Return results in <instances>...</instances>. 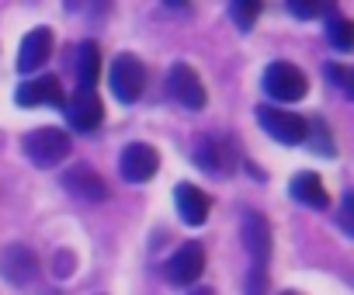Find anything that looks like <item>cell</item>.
I'll list each match as a JSON object with an SVG mask.
<instances>
[{"instance_id": "obj_19", "label": "cell", "mask_w": 354, "mask_h": 295, "mask_svg": "<svg viewBox=\"0 0 354 295\" xmlns=\"http://www.w3.org/2000/svg\"><path fill=\"white\" fill-rule=\"evenodd\" d=\"M285 4H288V11H292L299 21H313V18L330 15L337 0H285Z\"/></svg>"}, {"instance_id": "obj_16", "label": "cell", "mask_w": 354, "mask_h": 295, "mask_svg": "<svg viewBox=\"0 0 354 295\" xmlns=\"http://www.w3.org/2000/svg\"><path fill=\"white\" fill-rule=\"evenodd\" d=\"M288 191H292V198H299V202H302V205H309V209H326V205H330V195H326L323 181H319L313 171L295 174Z\"/></svg>"}, {"instance_id": "obj_12", "label": "cell", "mask_w": 354, "mask_h": 295, "mask_svg": "<svg viewBox=\"0 0 354 295\" xmlns=\"http://www.w3.org/2000/svg\"><path fill=\"white\" fill-rule=\"evenodd\" d=\"M15 101L21 108H39V104H49V108H63L66 97H63V87L56 77H39V80H28L18 87Z\"/></svg>"}, {"instance_id": "obj_4", "label": "cell", "mask_w": 354, "mask_h": 295, "mask_svg": "<svg viewBox=\"0 0 354 295\" xmlns=\"http://www.w3.org/2000/svg\"><path fill=\"white\" fill-rule=\"evenodd\" d=\"M108 84H111V94L122 104H132V101H139V94L146 87V66L136 56L122 53V56H115V63L108 70Z\"/></svg>"}, {"instance_id": "obj_6", "label": "cell", "mask_w": 354, "mask_h": 295, "mask_svg": "<svg viewBox=\"0 0 354 295\" xmlns=\"http://www.w3.org/2000/svg\"><path fill=\"white\" fill-rule=\"evenodd\" d=\"M257 118H261V129L271 135V139H278V142H285V146H299V142H306V118H299V115H292V111H281V108H271V104H261L257 108Z\"/></svg>"}, {"instance_id": "obj_20", "label": "cell", "mask_w": 354, "mask_h": 295, "mask_svg": "<svg viewBox=\"0 0 354 295\" xmlns=\"http://www.w3.org/2000/svg\"><path fill=\"white\" fill-rule=\"evenodd\" d=\"M230 11H233V25L247 32V28H254V21L261 18V11H264V0H233Z\"/></svg>"}, {"instance_id": "obj_18", "label": "cell", "mask_w": 354, "mask_h": 295, "mask_svg": "<svg viewBox=\"0 0 354 295\" xmlns=\"http://www.w3.org/2000/svg\"><path fill=\"white\" fill-rule=\"evenodd\" d=\"M326 39H330V46L337 49V53H351L354 49V25L347 21V18H340V15H326Z\"/></svg>"}, {"instance_id": "obj_9", "label": "cell", "mask_w": 354, "mask_h": 295, "mask_svg": "<svg viewBox=\"0 0 354 295\" xmlns=\"http://www.w3.org/2000/svg\"><path fill=\"white\" fill-rule=\"evenodd\" d=\"M205 271V247L202 243H185L170 260H167V278L174 285H192L198 274Z\"/></svg>"}, {"instance_id": "obj_8", "label": "cell", "mask_w": 354, "mask_h": 295, "mask_svg": "<svg viewBox=\"0 0 354 295\" xmlns=\"http://www.w3.org/2000/svg\"><path fill=\"white\" fill-rule=\"evenodd\" d=\"M66 122H70L77 132H94V129L104 122V104H101V97H97L91 87L77 91L73 101L66 104Z\"/></svg>"}, {"instance_id": "obj_13", "label": "cell", "mask_w": 354, "mask_h": 295, "mask_svg": "<svg viewBox=\"0 0 354 295\" xmlns=\"http://www.w3.org/2000/svg\"><path fill=\"white\" fill-rule=\"evenodd\" d=\"M174 202H177V216H181L188 226H202L209 219V195L198 188V184H177L174 188Z\"/></svg>"}, {"instance_id": "obj_10", "label": "cell", "mask_w": 354, "mask_h": 295, "mask_svg": "<svg viewBox=\"0 0 354 295\" xmlns=\"http://www.w3.org/2000/svg\"><path fill=\"white\" fill-rule=\"evenodd\" d=\"M53 46H56L53 28H32L21 39V49H18V73H35L53 56Z\"/></svg>"}, {"instance_id": "obj_22", "label": "cell", "mask_w": 354, "mask_h": 295, "mask_svg": "<svg viewBox=\"0 0 354 295\" xmlns=\"http://www.w3.org/2000/svg\"><path fill=\"white\" fill-rule=\"evenodd\" d=\"M192 0H167V8H188Z\"/></svg>"}, {"instance_id": "obj_7", "label": "cell", "mask_w": 354, "mask_h": 295, "mask_svg": "<svg viewBox=\"0 0 354 295\" xmlns=\"http://www.w3.org/2000/svg\"><path fill=\"white\" fill-rule=\"evenodd\" d=\"M118 171H122V178L129 184H146L160 171V153L153 150L149 142H129L122 160H118Z\"/></svg>"}, {"instance_id": "obj_11", "label": "cell", "mask_w": 354, "mask_h": 295, "mask_svg": "<svg viewBox=\"0 0 354 295\" xmlns=\"http://www.w3.org/2000/svg\"><path fill=\"white\" fill-rule=\"evenodd\" d=\"M63 188H66L73 198L91 202V205H97V202H104V198H108V184H104V178H101L97 171L84 167V164L63 174Z\"/></svg>"}, {"instance_id": "obj_2", "label": "cell", "mask_w": 354, "mask_h": 295, "mask_svg": "<svg viewBox=\"0 0 354 295\" xmlns=\"http://www.w3.org/2000/svg\"><path fill=\"white\" fill-rule=\"evenodd\" d=\"M243 247L250 250V260H254V288L250 292H261L264 285V267L271 260V226L261 212H243Z\"/></svg>"}, {"instance_id": "obj_14", "label": "cell", "mask_w": 354, "mask_h": 295, "mask_svg": "<svg viewBox=\"0 0 354 295\" xmlns=\"http://www.w3.org/2000/svg\"><path fill=\"white\" fill-rule=\"evenodd\" d=\"M0 271H4V278H8V281H15V285H25V281H32V278L39 274V257H35L28 247H21V243H11V247L4 250V260H0Z\"/></svg>"}, {"instance_id": "obj_3", "label": "cell", "mask_w": 354, "mask_h": 295, "mask_svg": "<svg viewBox=\"0 0 354 295\" xmlns=\"http://www.w3.org/2000/svg\"><path fill=\"white\" fill-rule=\"evenodd\" d=\"M264 94L274 101H302L309 94V77L295 63L278 59L264 70Z\"/></svg>"}, {"instance_id": "obj_17", "label": "cell", "mask_w": 354, "mask_h": 295, "mask_svg": "<svg viewBox=\"0 0 354 295\" xmlns=\"http://www.w3.org/2000/svg\"><path fill=\"white\" fill-rule=\"evenodd\" d=\"M77 80L84 87H94L101 80V53L94 42H84L80 46V56H77Z\"/></svg>"}, {"instance_id": "obj_15", "label": "cell", "mask_w": 354, "mask_h": 295, "mask_svg": "<svg viewBox=\"0 0 354 295\" xmlns=\"http://www.w3.org/2000/svg\"><path fill=\"white\" fill-rule=\"evenodd\" d=\"M195 164L209 174H230L233 171V150H226L219 139H198Z\"/></svg>"}, {"instance_id": "obj_21", "label": "cell", "mask_w": 354, "mask_h": 295, "mask_svg": "<svg viewBox=\"0 0 354 295\" xmlns=\"http://www.w3.org/2000/svg\"><path fill=\"white\" fill-rule=\"evenodd\" d=\"M306 129H309V132H306V139L313 142V150H316V153L333 157V135H330V129H326L319 118H309V122H306Z\"/></svg>"}, {"instance_id": "obj_1", "label": "cell", "mask_w": 354, "mask_h": 295, "mask_svg": "<svg viewBox=\"0 0 354 295\" xmlns=\"http://www.w3.org/2000/svg\"><path fill=\"white\" fill-rule=\"evenodd\" d=\"M21 150H25V157L35 167L49 171V167H56V164H63L70 157V135L63 129H56V125H42V129H35V132H28L21 139Z\"/></svg>"}, {"instance_id": "obj_5", "label": "cell", "mask_w": 354, "mask_h": 295, "mask_svg": "<svg viewBox=\"0 0 354 295\" xmlns=\"http://www.w3.org/2000/svg\"><path fill=\"white\" fill-rule=\"evenodd\" d=\"M167 87H170L174 101L181 104V108H188V111H202V108H205V101H209L202 77H198L188 63H174V66H170Z\"/></svg>"}]
</instances>
